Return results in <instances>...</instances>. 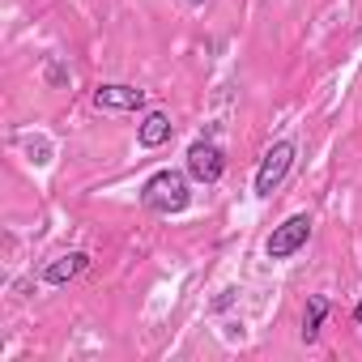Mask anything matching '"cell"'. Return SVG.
<instances>
[{"instance_id": "6da1fadb", "label": "cell", "mask_w": 362, "mask_h": 362, "mask_svg": "<svg viewBox=\"0 0 362 362\" xmlns=\"http://www.w3.org/2000/svg\"><path fill=\"white\" fill-rule=\"evenodd\" d=\"M141 205L170 218V214H184L192 205V184L184 170H153L145 184H141Z\"/></svg>"}, {"instance_id": "7a4b0ae2", "label": "cell", "mask_w": 362, "mask_h": 362, "mask_svg": "<svg viewBox=\"0 0 362 362\" xmlns=\"http://www.w3.org/2000/svg\"><path fill=\"white\" fill-rule=\"evenodd\" d=\"M290 166H294V141H273L269 153H264L260 166H256V197H260V201H269V197L286 184Z\"/></svg>"}, {"instance_id": "3957f363", "label": "cell", "mask_w": 362, "mask_h": 362, "mask_svg": "<svg viewBox=\"0 0 362 362\" xmlns=\"http://www.w3.org/2000/svg\"><path fill=\"white\" fill-rule=\"evenodd\" d=\"M307 239H311V218L307 214H290L281 226H273L264 252H269V260H290L298 247H307Z\"/></svg>"}, {"instance_id": "277c9868", "label": "cell", "mask_w": 362, "mask_h": 362, "mask_svg": "<svg viewBox=\"0 0 362 362\" xmlns=\"http://www.w3.org/2000/svg\"><path fill=\"white\" fill-rule=\"evenodd\" d=\"M188 175L197 179V184H218V179L226 175V153L214 141H192V149H188Z\"/></svg>"}, {"instance_id": "5b68a950", "label": "cell", "mask_w": 362, "mask_h": 362, "mask_svg": "<svg viewBox=\"0 0 362 362\" xmlns=\"http://www.w3.org/2000/svg\"><path fill=\"white\" fill-rule=\"evenodd\" d=\"M145 103H149V94L136 90V86H124V81H107V86L94 90V107L98 111H141Z\"/></svg>"}, {"instance_id": "8992f818", "label": "cell", "mask_w": 362, "mask_h": 362, "mask_svg": "<svg viewBox=\"0 0 362 362\" xmlns=\"http://www.w3.org/2000/svg\"><path fill=\"white\" fill-rule=\"evenodd\" d=\"M90 269V256L86 252H64V256H56L47 269H43V286H52V290H60V286H69V281H77L81 273Z\"/></svg>"}, {"instance_id": "52a82bcc", "label": "cell", "mask_w": 362, "mask_h": 362, "mask_svg": "<svg viewBox=\"0 0 362 362\" xmlns=\"http://www.w3.org/2000/svg\"><path fill=\"white\" fill-rule=\"evenodd\" d=\"M170 132H175V124H170L166 111H145L141 124H136V141H141V149H158V145H166Z\"/></svg>"}, {"instance_id": "ba28073f", "label": "cell", "mask_w": 362, "mask_h": 362, "mask_svg": "<svg viewBox=\"0 0 362 362\" xmlns=\"http://www.w3.org/2000/svg\"><path fill=\"white\" fill-rule=\"evenodd\" d=\"M328 311H332V307H328V298H324V294H311V298H307V311H303V341H307V345L320 337V328H324Z\"/></svg>"}, {"instance_id": "9c48e42d", "label": "cell", "mask_w": 362, "mask_h": 362, "mask_svg": "<svg viewBox=\"0 0 362 362\" xmlns=\"http://www.w3.org/2000/svg\"><path fill=\"white\" fill-rule=\"evenodd\" d=\"M47 81H56V86H64V73H60V69H56V60H52V64H47Z\"/></svg>"}, {"instance_id": "30bf717a", "label": "cell", "mask_w": 362, "mask_h": 362, "mask_svg": "<svg viewBox=\"0 0 362 362\" xmlns=\"http://www.w3.org/2000/svg\"><path fill=\"white\" fill-rule=\"evenodd\" d=\"M354 324H358V328H362V298H358V303H354Z\"/></svg>"}, {"instance_id": "8fae6325", "label": "cell", "mask_w": 362, "mask_h": 362, "mask_svg": "<svg viewBox=\"0 0 362 362\" xmlns=\"http://www.w3.org/2000/svg\"><path fill=\"white\" fill-rule=\"evenodd\" d=\"M184 5H205V0H184Z\"/></svg>"}]
</instances>
